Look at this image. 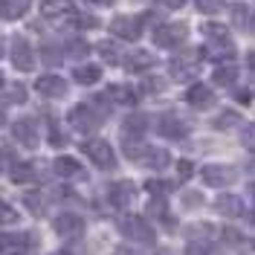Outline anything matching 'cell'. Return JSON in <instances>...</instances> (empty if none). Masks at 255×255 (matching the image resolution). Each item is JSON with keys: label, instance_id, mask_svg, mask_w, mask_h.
<instances>
[{"label": "cell", "instance_id": "6da1fadb", "mask_svg": "<svg viewBox=\"0 0 255 255\" xmlns=\"http://www.w3.org/2000/svg\"><path fill=\"white\" fill-rule=\"evenodd\" d=\"M119 232H122L128 241H139V244H154V241H157L154 226L145 221V218H133V215H128V218L119 221Z\"/></svg>", "mask_w": 255, "mask_h": 255}, {"label": "cell", "instance_id": "7a4b0ae2", "mask_svg": "<svg viewBox=\"0 0 255 255\" xmlns=\"http://www.w3.org/2000/svg\"><path fill=\"white\" fill-rule=\"evenodd\" d=\"M67 119H70V125L76 128V130H81V133H93L96 128L102 125L105 113L96 111L93 105H87V102H84V105H76V108L70 111V116H67Z\"/></svg>", "mask_w": 255, "mask_h": 255}, {"label": "cell", "instance_id": "3957f363", "mask_svg": "<svg viewBox=\"0 0 255 255\" xmlns=\"http://www.w3.org/2000/svg\"><path fill=\"white\" fill-rule=\"evenodd\" d=\"M186 38H189V26L186 23H159L157 29H154V44L162 49H177L180 44H186Z\"/></svg>", "mask_w": 255, "mask_h": 255}, {"label": "cell", "instance_id": "277c9868", "mask_svg": "<svg viewBox=\"0 0 255 255\" xmlns=\"http://www.w3.org/2000/svg\"><path fill=\"white\" fill-rule=\"evenodd\" d=\"M81 151L87 154V159L93 162L96 168H113L116 165V151L111 148V142H105V139H87V142L81 145Z\"/></svg>", "mask_w": 255, "mask_h": 255}, {"label": "cell", "instance_id": "5b68a950", "mask_svg": "<svg viewBox=\"0 0 255 255\" xmlns=\"http://www.w3.org/2000/svg\"><path fill=\"white\" fill-rule=\"evenodd\" d=\"M200 52H189V55H177L168 61V73H171V79L174 81H191L197 73H200Z\"/></svg>", "mask_w": 255, "mask_h": 255}, {"label": "cell", "instance_id": "8992f818", "mask_svg": "<svg viewBox=\"0 0 255 255\" xmlns=\"http://www.w3.org/2000/svg\"><path fill=\"white\" fill-rule=\"evenodd\" d=\"M157 133L162 136V139H174V142H180V139L189 136V122H183V119L174 116V113H162V116L157 119Z\"/></svg>", "mask_w": 255, "mask_h": 255}, {"label": "cell", "instance_id": "52a82bcc", "mask_svg": "<svg viewBox=\"0 0 255 255\" xmlns=\"http://www.w3.org/2000/svg\"><path fill=\"white\" fill-rule=\"evenodd\" d=\"M111 35L122 38V41H136L142 35V17L133 15H116L111 20Z\"/></svg>", "mask_w": 255, "mask_h": 255}, {"label": "cell", "instance_id": "ba28073f", "mask_svg": "<svg viewBox=\"0 0 255 255\" xmlns=\"http://www.w3.org/2000/svg\"><path fill=\"white\" fill-rule=\"evenodd\" d=\"M200 177H203V183L212 186V189H226V186L235 183V168L232 165H221V162H212V165H206L200 171Z\"/></svg>", "mask_w": 255, "mask_h": 255}, {"label": "cell", "instance_id": "9c48e42d", "mask_svg": "<svg viewBox=\"0 0 255 255\" xmlns=\"http://www.w3.org/2000/svg\"><path fill=\"white\" fill-rule=\"evenodd\" d=\"M12 64H15L20 73H29V70H35V52H32L29 41L23 38V35H15L12 38Z\"/></svg>", "mask_w": 255, "mask_h": 255}, {"label": "cell", "instance_id": "30bf717a", "mask_svg": "<svg viewBox=\"0 0 255 255\" xmlns=\"http://www.w3.org/2000/svg\"><path fill=\"white\" fill-rule=\"evenodd\" d=\"M133 194H136V186H133L130 180H119V183H111V186H108V200H111V206H116V209L130 206Z\"/></svg>", "mask_w": 255, "mask_h": 255}, {"label": "cell", "instance_id": "8fae6325", "mask_svg": "<svg viewBox=\"0 0 255 255\" xmlns=\"http://www.w3.org/2000/svg\"><path fill=\"white\" fill-rule=\"evenodd\" d=\"M35 90L44 99H61V96H67V81L61 76H55V73H47V76H41L35 81Z\"/></svg>", "mask_w": 255, "mask_h": 255}, {"label": "cell", "instance_id": "7c38bea8", "mask_svg": "<svg viewBox=\"0 0 255 255\" xmlns=\"http://www.w3.org/2000/svg\"><path fill=\"white\" fill-rule=\"evenodd\" d=\"M52 226H55V232L64 235V238H81V232H84V218L73 215V212H64V215L55 218Z\"/></svg>", "mask_w": 255, "mask_h": 255}, {"label": "cell", "instance_id": "4fadbf2b", "mask_svg": "<svg viewBox=\"0 0 255 255\" xmlns=\"http://www.w3.org/2000/svg\"><path fill=\"white\" fill-rule=\"evenodd\" d=\"M41 15L47 20H64V17H73V0H41Z\"/></svg>", "mask_w": 255, "mask_h": 255}, {"label": "cell", "instance_id": "5bb4252c", "mask_svg": "<svg viewBox=\"0 0 255 255\" xmlns=\"http://www.w3.org/2000/svg\"><path fill=\"white\" fill-rule=\"evenodd\" d=\"M200 58H209V61H232L235 58V47L229 44V41H209L206 47L200 49Z\"/></svg>", "mask_w": 255, "mask_h": 255}, {"label": "cell", "instance_id": "9a60e30c", "mask_svg": "<svg viewBox=\"0 0 255 255\" xmlns=\"http://www.w3.org/2000/svg\"><path fill=\"white\" fill-rule=\"evenodd\" d=\"M12 136H15L23 148H35V145H38V128H35L32 119H17L15 125H12Z\"/></svg>", "mask_w": 255, "mask_h": 255}, {"label": "cell", "instance_id": "2e32d148", "mask_svg": "<svg viewBox=\"0 0 255 255\" xmlns=\"http://www.w3.org/2000/svg\"><path fill=\"white\" fill-rule=\"evenodd\" d=\"M136 162H142V165H148V168H154V171H162V168H168L171 165V154L165 151V148H145L142 157L136 159Z\"/></svg>", "mask_w": 255, "mask_h": 255}, {"label": "cell", "instance_id": "e0dca14e", "mask_svg": "<svg viewBox=\"0 0 255 255\" xmlns=\"http://www.w3.org/2000/svg\"><path fill=\"white\" fill-rule=\"evenodd\" d=\"M145 130H148V116L145 113H130L122 122V139H142Z\"/></svg>", "mask_w": 255, "mask_h": 255}, {"label": "cell", "instance_id": "ac0fdd59", "mask_svg": "<svg viewBox=\"0 0 255 255\" xmlns=\"http://www.w3.org/2000/svg\"><path fill=\"white\" fill-rule=\"evenodd\" d=\"M122 64H125L128 73H145V70H151L157 64V58L151 52H145V49H133L128 58H122Z\"/></svg>", "mask_w": 255, "mask_h": 255}, {"label": "cell", "instance_id": "d6986e66", "mask_svg": "<svg viewBox=\"0 0 255 255\" xmlns=\"http://www.w3.org/2000/svg\"><path fill=\"white\" fill-rule=\"evenodd\" d=\"M105 96H108V102H113V105H136L139 102V93L133 87H128V84H111L105 90Z\"/></svg>", "mask_w": 255, "mask_h": 255}, {"label": "cell", "instance_id": "ffe728a7", "mask_svg": "<svg viewBox=\"0 0 255 255\" xmlns=\"http://www.w3.org/2000/svg\"><path fill=\"white\" fill-rule=\"evenodd\" d=\"M32 250V235H0V253L26 255Z\"/></svg>", "mask_w": 255, "mask_h": 255}, {"label": "cell", "instance_id": "44dd1931", "mask_svg": "<svg viewBox=\"0 0 255 255\" xmlns=\"http://www.w3.org/2000/svg\"><path fill=\"white\" fill-rule=\"evenodd\" d=\"M215 209L221 212L223 218H241L244 215V203H241L238 194H221L215 200Z\"/></svg>", "mask_w": 255, "mask_h": 255}, {"label": "cell", "instance_id": "7402d4cb", "mask_svg": "<svg viewBox=\"0 0 255 255\" xmlns=\"http://www.w3.org/2000/svg\"><path fill=\"white\" fill-rule=\"evenodd\" d=\"M232 23L244 32H255V12L247 3H235L232 6Z\"/></svg>", "mask_w": 255, "mask_h": 255}, {"label": "cell", "instance_id": "603a6c76", "mask_svg": "<svg viewBox=\"0 0 255 255\" xmlns=\"http://www.w3.org/2000/svg\"><path fill=\"white\" fill-rule=\"evenodd\" d=\"M186 102H189L191 108H209L215 102V96H212V90H209L206 84H191L189 90H186Z\"/></svg>", "mask_w": 255, "mask_h": 255}, {"label": "cell", "instance_id": "cb8c5ba5", "mask_svg": "<svg viewBox=\"0 0 255 255\" xmlns=\"http://www.w3.org/2000/svg\"><path fill=\"white\" fill-rule=\"evenodd\" d=\"M32 0H0V17H6V20H17V17H23L29 12Z\"/></svg>", "mask_w": 255, "mask_h": 255}, {"label": "cell", "instance_id": "d4e9b609", "mask_svg": "<svg viewBox=\"0 0 255 255\" xmlns=\"http://www.w3.org/2000/svg\"><path fill=\"white\" fill-rule=\"evenodd\" d=\"M73 79L79 81V84H84V87H90V84H96V81L102 79V67L99 64H81V67L73 70Z\"/></svg>", "mask_w": 255, "mask_h": 255}, {"label": "cell", "instance_id": "484cf974", "mask_svg": "<svg viewBox=\"0 0 255 255\" xmlns=\"http://www.w3.org/2000/svg\"><path fill=\"white\" fill-rule=\"evenodd\" d=\"M212 79H215V84H221V87H232L235 81H238V67L229 61L218 64V70L212 73Z\"/></svg>", "mask_w": 255, "mask_h": 255}, {"label": "cell", "instance_id": "4316f807", "mask_svg": "<svg viewBox=\"0 0 255 255\" xmlns=\"http://www.w3.org/2000/svg\"><path fill=\"white\" fill-rule=\"evenodd\" d=\"M52 171L58 177H79L81 174V162L73 157H58L52 159Z\"/></svg>", "mask_w": 255, "mask_h": 255}, {"label": "cell", "instance_id": "83f0119b", "mask_svg": "<svg viewBox=\"0 0 255 255\" xmlns=\"http://www.w3.org/2000/svg\"><path fill=\"white\" fill-rule=\"evenodd\" d=\"M90 52V44L87 41H81V38H73V41H67L61 47V55L64 58H84Z\"/></svg>", "mask_w": 255, "mask_h": 255}, {"label": "cell", "instance_id": "f1b7e54d", "mask_svg": "<svg viewBox=\"0 0 255 255\" xmlns=\"http://www.w3.org/2000/svg\"><path fill=\"white\" fill-rule=\"evenodd\" d=\"M200 29H203V35H206L209 41H229V38H232V32H229L226 23H215V20H212V23H203Z\"/></svg>", "mask_w": 255, "mask_h": 255}, {"label": "cell", "instance_id": "f546056e", "mask_svg": "<svg viewBox=\"0 0 255 255\" xmlns=\"http://www.w3.org/2000/svg\"><path fill=\"white\" fill-rule=\"evenodd\" d=\"M96 52L105 58L108 64H122V55H119V47L113 44V41H99L96 44Z\"/></svg>", "mask_w": 255, "mask_h": 255}, {"label": "cell", "instance_id": "4dcf8cb0", "mask_svg": "<svg viewBox=\"0 0 255 255\" xmlns=\"http://www.w3.org/2000/svg\"><path fill=\"white\" fill-rule=\"evenodd\" d=\"M35 177H38V171H35L32 162H17L15 168H12V180L15 183H32Z\"/></svg>", "mask_w": 255, "mask_h": 255}, {"label": "cell", "instance_id": "1f68e13d", "mask_svg": "<svg viewBox=\"0 0 255 255\" xmlns=\"http://www.w3.org/2000/svg\"><path fill=\"white\" fill-rule=\"evenodd\" d=\"M194 9L203 12V15H218V12L226 9V3L223 0H194Z\"/></svg>", "mask_w": 255, "mask_h": 255}, {"label": "cell", "instance_id": "d6a6232c", "mask_svg": "<svg viewBox=\"0 0 255 255\" xmlns=\"http://www.w3.org/2000/svg\"><path fill=\"white\" fill-rule=\"evenodd\" d=\"M23 203H26V206H29L32 212H35V215H41V212L47 209V200L41 197V191H29V194L23 197Z\"/></svg>", "mask_w": 255, "mask_h": 255}, {"label": "cell", "instance_id": "836d02e7", "mask_svg": "<svg viewBox=\"0 0 255 255\" xmlns=\"http://www.w3.org/2000/svg\"><path fill=\"white\" fill-rule=\"evenodd\" d=\"M0 223L9 226V223H17V209L9 206L6 200H0Z\"/></svg>", "mask_w": 255, "mask_h": 255}, {"label": "cell", "instance_id": "e575fe53", "mask_svg": "<svg viewBox=\"0 0 255 255\" xmlns=\"http://www.w3.org/2000/svg\"><path fill=\"white\" fill-rule=\"evenodd\" d=\"M238 122H241V116H238L235 111H223L221 116L215 119V128H221V130H223V128H232V125H238Z\"/></svg>", "mask_w": 255, "mask_h": 255}, {"label": "cell", "instance_id": "d590c367", "mask_svg": "<svg viewBox=\"0 0 255 255\" xmlns=\"http://www.w3.org/2000/svg\"><path fill=\"white\" fill-rule=\"evenodd\" d=\"M241 142L247 145L250 151H255V122H250V125L241 128Z\"/></svg>", "mask_w": 255, "mask_h": 255}, {"label": "cell", "instance_id": "8d00e7d4", "mask_svg": "<svg viewBox=\"0 0 255 255\" xmlns=\"http://www.w3.org/2000/svg\"><path fill=\"white\" fill-rule=\"evenodd\" d=\"M73 20H76L79 29H96L99 26V17L96 15H73Z\"/></svg>", "mask_w": 255, "mask_h": 255}, {"label": "cell", "instance_id": "74e56055", "mask_svg": "<svg viewBox=\"0 0 255 255\" xmlns=\"http://www.w3.org/2000/svg\"><path fill=\"white\" fill-rule=\"evenodd\" d=\"M212 253V247H209V238L206 241H191L189 250H186V255H209Z\"/></svg>", "mask_w": 255, "mask_h": 255}, {"label": "cell", "instance_id": "f35d334b", "mask_svg": "<svg viewBox=\"0 0 255 255\" xmlns=\"http://www.w3.org/2000/svg\"><path fill=\"white\" fill-rule=\"evenodd\" d=\"M145 189L151 191V194H165V191L171 189V183H165V180H148Z\"/></svg>", "mask_w": 255, "mask_h": 255}, {"label": "cell", "instance_id": "ab89813d", "mask_svg": "<svg viewBox=\"0 0 255 255\" xmlns=\"http://www.w3.org/2000/svg\"><path fill=\"white\" fill-rule=\"evenodd\" d=\"M177 171H180L183 180H189V177L194 174V162H191V159H180V162H177Z\"/></svg>", "mask_w": 255, "mask_h": 255}, {"label": "cell", "instance_id": "60d3db41", "mask_svg": "<svg viewBox=\"0 0 255 255\" xmlns=\"http://www.w3.org/2000/svg\"><path fill=\"white\" fill-rule=\"evenodd\" d=\"M9 102H17V105H23V102H26V90H23V87H12V96H9Z\"/></svg>", "mask_w": 255, "mask_h": 255}, {"label": "cell", "instance_id": "b9f144b4", "mask_svg": "<svg viewBox=\"0 0 255 255\" xmlns=\"http://www.w3.org/2000/svg\"><path fill=\"white\" fill-rule=\"evenodd\" d=\"M159 6H162V9H171V12H174V9H183V6H186V0H157Z\"/></svg>", "mask_w": 255, "mask_h": 255}, {"label": "cell", "instance_id": "7bdbcfd3", "mask_svg": "<svg viewBox=\"0 0 255 255\" xmlns=\"http://www.w3.org/2000/svg\"><path fill=\"white\" fill-rule=\"evenodd\" d=\"M49 142H52V145H64V142H67V139L61 136V130H58L55 125L49 128Z\"/></svg>", "mask_w": 255, "mask_h": 255}, {"label": "cell", "instance_id": "ee69618b", "mask_svg": "<svg viewBox=\"0 0 255 255\" xmlns=\"http://www.w3.org/2000/svg\"><path fill=\"white\" fill-rule=\"evenodd\" d=\"M223 235L229 238V244H241V235H238V232H235V229H226Z\"/></svg>", "mask_w": 255, "mask_h": 255}, {"label": "cell", "instance_id": "f6af8a7d", "mask_svg": "<svg viewBox=\"0 0 255 255\" xmlns=\"http://www.w3.org/2000/svg\"><path fill=\"white\" fill-rule=\"evenodd\" d=\"M93 3H99V6H111L113 0H93Z\"/></svg>", "mask_w": 255, "mask_h": 255}, {"label": "cell", "instance_id": "bcb514c9", "mask_svg": "<svg viewBox=\"0 0 255 255\" xmlns=\"http://www.w3.org/2000/svg\"><path fill=\"white\" fill-rule=\"evenodd\" d=\"M250 194H253V200H255V183H250Z\"/></svg>", "mask_w": 255, "mask_h": 255}, {"label": "cell", "instance_id": "7dc6e473", "mask_svg": "<svg viewBox=\"0 0 255 255\" xmlns=\"http://www.w3.org/2000/svg\"><path fill=\"white\" fill-rule=\"evenodd\" d=\"M3 84H6V79H3V73H0V87H3Z\"/></svg>", "mask_w": 255, "mask_h": 255}, {"label": "cell", "instance_id": "c3c4849f", "mask_svg": "<svg viewBox=\"0 0 255 255\" xmlns=\"http://www.w3.org/2000/svg\"><path fill=\"white\" fill-rule=\"evenodd\" d=\"M52 255H70V253H52Z\"/></svg>", "mask_w": 255, "mask_h": 255}, {"label": "cell", "instance_id": "681fc988", "mask_svg": "<svg viewBox=\"0 0 255 255\" xmlns=\"http://www.w3.org/2000/svg\"><path fill=\"white\" fill-rule=\"evenodd\" d=\"M253 223H255V212H253Z\"/></svg>", "mask_w": 255, "mask_h": 255}, {"label": "cell", "instance_id": "f907efd6", "mask_svg": "<svg viewBox=\"0 0 255 255\" xmlns=\"http://www.w3.org/2000/svg\"><path fill=\"white\" fill-rule=\"evenodd\" d=\"M0 55H3V47H0Z\"/></svg>", "mask_w": 255, "mask_h": 255}]
</instances>
